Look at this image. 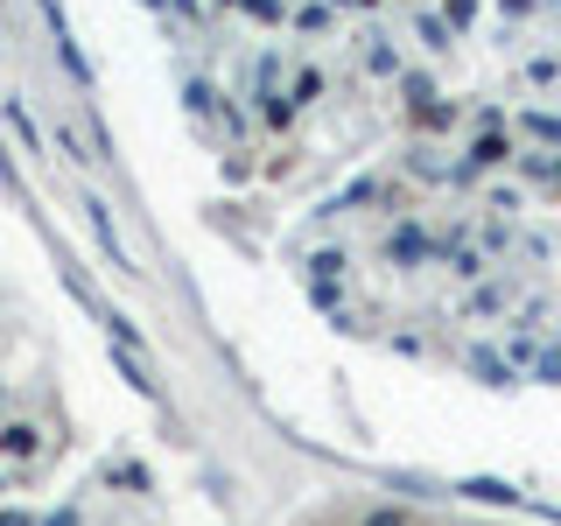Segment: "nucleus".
<instances>
[{"label":"nucleus","instance_id":"1","mask_svg":"<svg viewBox=\"0 0 561 526\" xmlns=\"http://www.w3.org/2000/svg\"><path fill=\"white\" fill-rule=\"evenodd\" d=\"M49 456H57V435H49L43 421L14 414V393H8V379H0V526H78L70 499L35 491L43 470H49Z\"/></svg>","mask_w":561,"mask_h":526}]
</instances>
